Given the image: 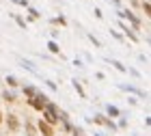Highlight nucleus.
Masks as SVG:
<instances>
[{
    "instance_id": "obj_1",
    "label": "nucleus",
    "mask_w": 151,
    "mask_h": 136,
    "mask_svg": "<svg viewBox=\"0 0 151 136\" xmlns=\"http://www.w3.org/2000/svg\"><path fill=\"white\" fill-rule=\"evenodd\" d=\"M28 101V106H32L37 112H43L45 110V106H47V101H50V97H47L45 93H41V91H37V95L32 99H26Z\"/></svg>"
},
{
    "instance_id": "obj_2",
    "label": "nucleus",
    "mask_w": 151,
    "mask_h": 136,
    "mask_svg": "<svg viewBox=\"0 0 151 136\" xmlns=\"http://www.w3.org/2000/svg\"><path fill=\"white\" fill-rule=\"evenodd\" d=\"M4 123H6V130L13 132V134L22 130V121H19V117H17L15 112H6L4 114Z\"/></svg>"
},
{
    "instance_id": "obj_3",
    "label": "nucleus",
    "mask_w": 151,
    "mask_h": 136,
    "mask_svg": "<svg viewBox=\"0 0 151 136\" xmlns=\"http://www.w3.org/2000/svg\"><path fill=\"white\" fill-rule=\"evenodd\" d=\"M116 13H119V19H121V22H123V19H129V22H132V28H134V30H138L140 26H142L140 17H136L129 9H127V11H116Z\"/></svg>"
},
{
    "instance_id": "obj_4",
    "label": "nucleus",
    "mask_w": 151,
    "mask_h": 136,
    "mask_svg": "<svg viewBox=\"0 0 151 136\" xmlns=\"http://www.w3.org/2000/svg\"><path fill=\"white\" fill-rule=\"evenodd\" d=\"M116 26H119V28L123 30V35H125L129 41H134V43H138V41H140V37L136 35V30H134L129 24H125V22H121V19H119V22H116Z\"/></svg>"
},
{
    "instance_id": "obj_5",
    "label": "nucleus",
    "mask_w": 151,
    "mask_h": 136,
    "mask_svg": "<svg viewBox=\"0 0 151 136\" xmlns=\"http://www.w3.org/2000/svg\"><path fill=\"white\" fill-rule=\"evenodd\" d=\"M116 86H119L121 91H125V93H134V95H138V97H147L145 91H140L138 86H134V84H123V82H119Z\"/></svg>"
},
{
    "instance_id": "obj_6",
    "label": "nucleus",
    "mask_w": 151,
    "mask_h": 136,
    "mask_svg": "<svg viewBox=\"0 0 151 136\" xmlns=\"http://www.w3.org/2000/svg\"><path fill=\"white\" fill-rule=\"evenodd\" d=\"M37 132H39L41 136H54V134H56L52 125H47L45 121H41V119H39V123H37Z\"/></svg>"
},
{
    "instance_id": "obj_7",
    "label": "nucleus",
    "mask_w": 151,
    "mask_h": 136,
    "mask_svg": "<svg viewBox=\"0 0 151 136\" xmlns=\"http://www.w3.org/2000/svg\"><path fill=\"white\" fill-rule=\"evenodd\" d=\"M106 117H108V119H116V117H121V110H119L116 106L108 104V106H106Z\"/></svg>"
},
{
    "instance_id": "obj_8",
    "label": "nucleus",
    "mask_w": 151,
    "mask_h": 136,
    "mask_svg": "<svg viewBox=\"0 0 151 136\" xmlns=\"http://www.w3.org/2000/svg\"><path fill=\"white\" fill-rule=\"evenodd\" d=\"M106 63H110V65L114 67L116 71H121V73H127V67L123 65V63H119V60H114V58H106Z\"/></svg>"
},
{
    "instance_id": "obj_9",
    "label": "nucleus",
    "mask_w": 151,
    "mask_h": 136,
    "mask_svg": "<svg viewBox=\"0 0 151 136\" xmlns=\"http://www.w3.org/2000/svg\"><path fill=\"white\" fill-rule=\"evenodd\" d=\"M71 84H73V89H76V93H78V95H80L82 99H86V91H84V86H82V82H80V80H73Z\"/></svg>"
},
{
    "instance_id": "obj_10",
    "label": "nucleus",
    "mask_w": 151,
    "mask_h": 136,
    "mask_svg": "<svg viewBox=\"0 0 151 136\" xmlns=\"http://www.w3.org/2000/svg\"><path fill=\"white\" fill-rule=\"evenodd\" d=\"M19 63H22V65L26 67V69H28V71L32 73V76H39V71L35 69V65H32V63H30V60H28V58H19Z\"/></svg>"
},
{
    "instance_id": "obj_11",
    "label": "nucleus",
    "mask_w": 151,
    "mask_h": 136,
    "mask_svg": "<svg viewBox=\"0 0 151 136\" xmlns=\"http://www.w3.org/2000/svg\"><path fill=\"white\" fill-rule=\"evenodd\" d=\"M9 15H11L13 19H15V24L19 26V28H24V30H26V28H28V22H26V19H24L22 15H15V13H9Z\"/></svg>"
},
{
    "instance_id": "obj_12",
    "label": "nucleus",
    "mask_w": 151,
    "mask_h": 136,
    "mask_svg": "<svg viewBox=\"0 0 151 136\" xmlns=\"http://www.w3.org/2000/svg\"><path fill=\"white\" fill-rule=\"evenodd\" d=\"M35 95H37V89H35L32 84H26V86H24V97H26V99H32Z\"/></svg>"
},
{
    "instance_id": "obj_13",
    "label": "nucleus",
    "mask_w": 151,
    "mask_h": 136,
    "mask_svg": "<svg viewBox=\"0 0 151 136\" xmlns=\"http://www.w3.org/2000/svg\"><path fill=\"white\" fill-rule=\"evenodd\" d=\"M4 82H6V86H11V89H15V86H19V80L15 78V76H4Z\"/></svg>"
},
{
    "instance_id": "obj_14",
    "label": "nucleus",
    "mask_w": 151,
    "mask_h": 136,
    "mask_svg": "<svg viewBox=\"0 0 151 136\" xmlns=\"http://www.w3.org/2000/svg\"><path fill=\"white\" fill-rule=\"evenodd\" d=\"M2 101H6V104H13V101H15V93H11V91H2Z\"/></svg>"
},
{
    "instance_id": "obj_15",
    "label": "nucleus",
    "mask_w": 151,
    "mask_h": 136,
    "mask_svg": "<svg viewBox=\"0 0 151 136\" xmlns=\"http://www.w3.org/2000/svg\"><path fill=\"white\" fill-rule=\"evenodd\" d=\"M47 50H50L52 54H58V56H60V47H58V43H56V41H52V39L47 41Z\"/></svg>"
},
{
    "instance_id": "obj_16",
    "label": "nucleus",
    "mask_w": 151,
    "mask_h": 136,
    "mask_svg": "<svg viewBox=\"0 0 151 136\" xmlns=\"http://www.w3.org/2000/svg\"><path fill=\"white\" fill-rule=\"evenodd\" d=\"M50 22H52L54 26H67V17H65V15H58V17H52Z\"/></svg>"
},
{
    "instance_id": "obj_17",
    "label": "nucleus",
    "mask_w": 151,
    "mask_h": 136,
    "mask_svg": "<svg viewBox=\"0 0 151 136\" xmlns=\"http://www.w3.org/2000/svg\"><path fill=\"white\" fill-rule=\"evenodd\" d=\"M24 127H26V134H28V136H37V130L32 127L30 121H24Z\"/></svg>"
},
{
    "instance_id": "obj_18",
    "label": "nucleus",
    "mask_w": 151,
    "mask_h": 136,
    "mask_svg": "<svg viewBox=\"0 0 151 136\" xmlns=\"http://www.w3.org/2000/svg\"><path fill=\"white\" fill-rule=\"evenodd\" d=\"M28 17H30V19H39L41 13H39L37 9H32V6H28Z\"/></svg>"
},
{
    "instance_id": "obj_19",
    "label": "nucleus",
    "mask_w": 151,
    "mask_h": 136,
    "mask_svg": "<svg viewBox=\"0 0 151 136\" xmlns=\"http://www.w3.org/2000/svg\"><path fill=\"white\" fill-rule=\"evenodd\" d=\"M140 4H142V11H145V15L149 17V15H151V4H149V0H142Z\"/></svg>"
},
{
    "instance_id": "obj_20",
    "label": "nucleus",
    "mask_w": 151,
    "mask_h": 136,
    "mask_svg": "<svg viewBox=\"0 0 151 136\" xmlns=\"http://www.w3.org/2000/svg\"><path fill=\"white\" fill-rule=\"evenodd\" d=\"M86 37H88V41H91V43H93L95 47H101V43H99V39H97V37H93V35H91V32H88V35H86Z\"/></svg>"
},
{
    "instance_id": "obj_21",
    "label": "nucleus",
    "mask_w": 151,
    "mask_h": 136,
    "mask_svg": "<svg viewBox=\"0 0 151 136\" xmlns=\"http://www.w3.org/2000/svg\"><path fill=\"white\" fill-rule=\"evenodd\" d=\"M106 127H108L110 132H116V123H114L112 119H108V121H106Z\"/></svg>"
},
{
    "instance_id": "obj_22",
    "label": "nucleus",
    "mask_w": 151,
    "mask_h": 136,
    "mask_svg": "<svg viewBox=\"0 0 151 136\" xmlns=\"http://www.w3.org/2000/svg\"><path fill=\"white\" fill-rule=\"evenodd\" d=\"M45 84H47V89H50V91H58L56 82H52V80H45Z\"/></svg>"
},
{
    "instance_id": "obj_23",
    "label": "nucleus",
    "mask_w": 151,
    "mask_h": 136,
    "mask_svg": "<svg viewBox=\"0 0 151 136\" xmlns=\"http://www.w3.org/2000/svg\"><path fill=\"white\" fill-rule=\"evenodd\" d=\"M63 130H65V132H71V130H73L71 121H63Z\"/></svg>"
},
{
    "instance_id": "obj_24",
    "label": "nucleus",
    "mask_w": 151,
    "mask_h": 136,
    "mask_svg": "<svg viewBox=\"0 0 151 136\" xmlns=\"http://www.w3.org/2000/svg\"><path fill=\"white\" fill-rule=\"evenodd\" d=\"M110 35H112V37L116 39V41H123V35H121L119 30H110Z\"/></svg>"
},
{
    "instance_id": "obj_25",
    "label": "nucleus",
    "mask_w": 151,
    "mask_h": 136,
    "mask_svg": "<svg viewBox=\"0 0 151 136\" xmlns=\"http://www.w3.org/2000/svg\"><path fill=\"white\" fill-rule=\"evenodd\" d=\"M121 127H127V119H119V123H116V130H121Z\"/></svg>"
},
{
    "instance_id": "obj_26",
    "label": "nucleus",
    "mask_w": 151,
    "mask_h": 136,
    "mask_svg": "<svg viewBox=\"0 0 151 136\" xmlns=\"http://www.w3.org/2000/svg\"><path fill=\"white\" fill-rule=\"evenodd\" d=\"M80 134H84V132H82V127H80V125H76L73 130H71V136H80Z\"/></svg>"
},
{
    "instance_id": "obj_27",
    "label": "nucleus",
    "mask_w": 151,
    "mask_h": 136,
    "mask_svg": "<svg viewBox=\"0 0 151 136\" xmlns=\"http://www.w3.org/2000/svg\"><path fill=\"white\" fill-rule=\"evenodd\" d=\"M73 65H76V67H78V69H84V63H82V60H80V58H73Z\"/></svg>"
},
{
    "instance_id": "obj_28",
    "label": "nucleus",
    "mask_w": 151,
    "mask_h": 136,
    "mask_svg": "<svg viewBox=\"0 0 151 136\" xmlns=\"http://www.w3.org/2000/svg\"><path fill=\"white\" fill-rule=\"evenodd\" d=\"M127 71H129V73H132V76H134V78H140V71H138V69H132V67H129V69H127Z\"/></svg>"
},
{
    "instance_id": "obj_29",
    "label": "nucleus",
    "mask_w": 151,
    "mask_h": 136,
    "mask_svg": "<svg viewBox=\"0 0 151 136\" xmlns=\"http://www.w3.org/2000/svg\"><path fill=\"white\" fill-rule=\"evenodd\" d=\"M93 13H95V17H97V19H101V17H104V13H101V9H95Z\"/></svg>"
},
{
    "instance_id": "obj_30",
    "label": "nucleus",
    "mask_w": 151,
    "mask_h": 136,
    "mask_svg": "<svg viewBox=\"0 0 151 136\" xmlns=\"http://www.w3.org/2000/svg\"><path fill=\"white\" fill-rule=\"evenodd\" d=\"M95 78H97V80H106V76H104L101 71H97V73H95Z\"/></svg>"
},
{
    "instance_id": "obj_31",
    "label": "nucleus",
    "mask_w": 151,
    "mask_h": 136,
    "mask_svg": "<svg viewBox=\"0 0 151 136\" xmlns=\"http://www.w3.org/2000/svg\"><path fill=\"white\" fill-rule=\"evenodd\" d=\"M4 123V114H2V110H0V125Z\"/></svg>"
},
{
    "instance_id": "obj_32",
    "label": "nucleus",
    "mask_w": 151,
    "mask_h": 136,
    "mask_svg": "<svg viewBox=\"0 0 151 136\" xmlns=\"http://www.w3.org/2000/svg\"><path fill=\"white\" fill-rule=\"evenodd\" d=\"M112 4L114 6H121V0H112Z\"/></svg>"
},
{
    "instance_id": "obj_33",
    "label": "nucleus",
    "mask_w": 151,
    "mask_h": 136,
    "mask_svg": "<svg viewBox=\"0 0 151 136\" xmlns=\"http://www.w3.org/2000/svg\"><path fill=\"white\" fill-rule=\"evenodd\" d=\"M11 2H13V4H19V0H11Z\"/></svg>"
},
{
    "instance_id": "obj_34",
    "label": "nucleus",
    "mask_w": 151,
    "mask_h": 136,
    "mask_svg": "<svg viewBox=\"0 0 151 136\" xmlns=\"http://www.w3.org/2000/svg\"><path fill=\"white\" fill-rule=\"evenodd\" d=\"M80 136H86V134H80Z\"/></svg>"
}]
</instances>
